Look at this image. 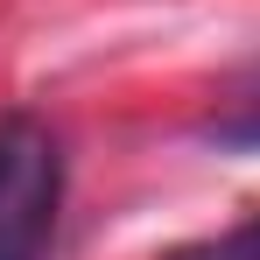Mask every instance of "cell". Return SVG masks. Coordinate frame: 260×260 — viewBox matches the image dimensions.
<instances>
[{"instance_id": "3", "label": "cell", "mask_w": 260, "mask_h": 260, "mask_svg": "<svg viewBox=\"0 0 260 260\" xmlns=\"http://www.w3.org/2000/svg\"><path fill=\"white\" fill-rule=\"evenodd\" d=\"M211 141H218V148H246V155H260V99H239L232 113H218V120H211Z\"/></svg>"}, {"instance_id": "2", "label": "cell", "mask_w": 260, "mask_h": 260, "mask_svg": "<svg viewBox=\"0 0 260 260\" xmlns=\"http://www.w3.org/2000/svg\"><path fill=\"white\" fill-rule=\"evenodd\" d=\"M169 260H260V211L246 225H232V232H218V239H197V246H176Z\"/></svg>"}, {"instance_id": "1", "label": "cell", "mask_w": 260, "mask_h": 260, "mask_svg": "<svg viewBox=\"0 0 260 260\" xmlns=\"http://www.w3.org/2000/svg\"><path fill=\"white\" fill-rule=\"evenodd\" d=\"M63 204V155L36 113L0 120V260H43Z\"/></svg>"}]
</instances>
